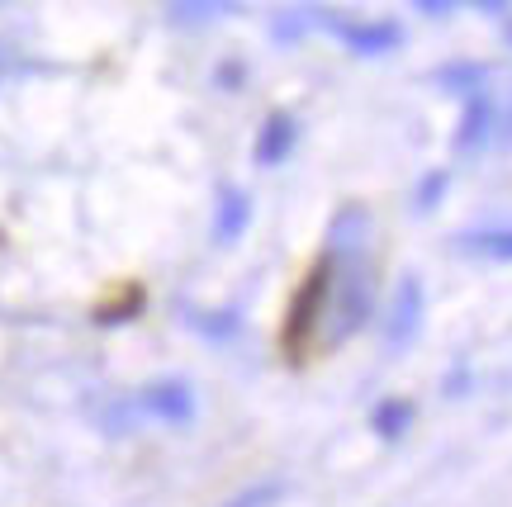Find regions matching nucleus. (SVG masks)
<instances>
[{"mask_svg": "<svg viewBox=\"0 0 512 507\" xmlns=\"http://www.w3.org/2000/svg\"><path fill=\"white\" fill-rule=\"evenodd\" d=\"M418 10H422V15H451V5H432V0H422Z\"/></svg>", "mask_w": 512, "mask_h": 507, "instance_id": "nucleus-13", "label": "nucleus"}, {"mask_svg": "<svg viewBox=\"0 0 512 507\" xmlns=\"http://www.w3.org/2000/svg\"><path fill=\"white\" fill-rule=\"evenodd\" d=\"M228 5H171L176 24H204V19H219Z\"/></svg>", "mask_w": 512, "mask_h": 507, "instance_id": "nucleus-10", "label": "nucleus"}, {"mask_svg": "<svg viewBox=\"0 0 512 507\" xmlns=\"http://www.w3.org/2000/svg\"><path fill=\"white\" fill-rule=\"evenodd\" d=\"M294 143H299V119H294V114H271L252 143V162L256 166H280L294 152Z\"/></svg>", "mask_w": 512, "mask_h": 507, "instance_id": "nucleus-6", "label": "nucleus"}, {"mask_svg": "<svg viewBox=\"0 0 512 507\" xmlns=\"http://www.w3.org/2000/svg\"><path fill=\"white\" fill-rule=\"evenodd\" d=\"M280 493H285V484H280V479H261V484H252V489L233 493L223 507H271Z\"/></svg>", "mask_w": 512, "mask_h": 507, "instance_id": "nucleus-9", "label": "nucleus"}, {"mask_svg": "<svg viewBox=\"0 0 512 507\" xmlns=\"http://www.w3.org/2000/svg\"><path fill=\"white\" fill-rule=\"evenodd\" d=\"M498 133H503V143H512V105H508V114L498 119Z\"/></svg>", "mask_w": 512, "mask_h": 507, "instance_id": "nucleus-12", "label": "nucleus"}, {"mask_svg": "<svg viewBox=\"0 0 512 507\" xmlns=\"http://www.w3.org/2000/svg\"><path fill=\"white\" fill-rule=\"evenodd\" d=\"M508 43H512V19H508Z\"/></svg>", "mask_w": 512, "mask_h": 507, "instance_id": "nucleus-15", "label": "nucleus"}, {"mask_svg": "<svg viewBox=\"0 0 512 507\" xmlns=\"http://www.w3.org/2000/svg\"><path fill=\"white\" fill-rule=\"evenodd\" d=\"M422 313H427V294H422L418 275H403L389 308H384V346L389 351H403L413 346V337L422 332Z\"/></svg>", "mask_w": 512, "mask_h": 507, "instance_id": "nucleus-2", "label": "nucleus"}, {"mask_svg": "<svg viewBox=\"0 0 512 507\" xmlns=\"http://www.w3.org/2000/svg\"><path fill=\"white\" fill-rule=\"evenodd\" d=\"M0 81H5V48H0Z\"/></svg>", "mask_w": 512, "mask_h": 507, "instance_id": "nucleus-14", "label": "nucleus"}, {"mask_svg": "<svg viewBox=\"0 0 512 507\" xmlns=\"http://www.w3.org/2000/svg\"><path fill=\"white\" fill-rule=\"evenodd\" d=\"M323 29L337 34L356 57H384L403 48V29L394 19H342V15H323Z\"/></svg>", "mask_w": 512, "mask_h": 507, "instance_id": "nucleus-1", "label": "nucleus"}, {"mask_svg": "<svg viewBox=\"0 0 512 507\" xmlns=\"http://www.w3.org/2000/svg\"><path fill=\"white\" fill-rule=\"evenodd\" d=\"M456 247L470 256H489V261H512V228H475V233H460Z\"/></svg>", "mask_w": 512, "mask_h": 507, "instance_id": "nucleus-7", "label": "nucleus"}, {"mask_svg": "<svg viewBox=\"0 0 512 507\" xmlns=\"http://www.w3.org/2000/svg\"><path fill=\"white\" fill-rule=\"evenodd\" d=\"M408 422H413V403L408 399H384L375 413H370V427L384 436V441H399L408 432Z\"/></svg>", "mask_w": 512, "mask_h": 507, "instance_id": "nucleus-8", "label": "nucleus"}, {"mask_svg": "<svg viewBox=\"0 0 512 507\" xmlns=\"http://www.w3.org/2000/svg\"><path fill=\"white\" fill-rule=\"evenodd\" d=\"M498 133V100L489 91H470L465 95V114L456 128V152H479Z\"/></svg>", "mask_w": 512, "mask_h": 507, "instance_id": "nucleus-4", "label": "nucleus"}, {"mask_svg": "<svg viewBox=\"0 0 512 507\" xmlns=\"http://www.w3.org/2000/svg\"><path fill=\"white\" fill-rule=\"evenodd\" d=\"M441 190H446V171H432V176L418 185V209H422V214H432V209H437Z\"/></svg>", "mask_w": 512, "mask_h": 507, "instance_id": "nucleus-11", "label": "nucleus"}, {"mask_svg": "<svg viewBox=\"0 0 512 507\" xmlns=\"http://www.w3.org/2000/svg\"><path fill=\"white\" fill-rule=\"evenodd\" d=\"M247 228H252V195L242 185H223L219 200H214V242L238 247Z\"/></svg>", "mask_w": 512, "mask_h": 507, "instance_id": "nucleus-5", "label": "nucleus"}, {"mask_svg": "<svg viewBox=\"0 0 512 507\" xmlns=\"http://www.w3.org/2000/svg\"><path fill=\"white\" fill-rule=\"evenodd\" d=\"M133 408L152 422H162V427H185L195 417V389L185 380H157L133 399Z\"/></svg>", "mask_w": 512, "mask_h": 507, "instance_id": "nucleus-3", "label": "nucleus"}]
</instances>
